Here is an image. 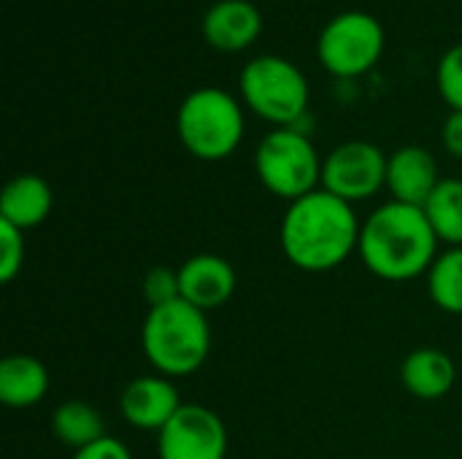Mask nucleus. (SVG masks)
<instances>
[{
    "mask_svg": "<svg viewBox=\"0 0 462 459\" xmlns=\"http://www.w3.org/2000/svg\"><path fill=\"white\" fill-rule=\"evenodd\" d=\"M363 222L355 206L322 187L292 200L279 227L284 257L306 273H325L344 265L360 243Z\"/></svg>",
    "mask_w": 462,
    "mask_h": 459,
    "instance_id": "f257e3e1",
    "label": "nucleus"
},
{
    "mask_svg": "<svg viewBox=\"0 0 462 459\" xmlns=\"http://www.w3.org/2000/svg\"><path fill=\"white\" fill-rule=\"evenodd\" d=\"M439 238L422 208L390 200L360 227L357 254L363 265L384 281H411L428 276L439 257Z\"/></svg>",
    "mask_w": 462,
    "mask_h": 459,
    "instance_id": "f03ea898",
    "label": "nucleus"
},
{
    "mask_svg": "<svg viewBox=\"0 0 462 459\" xmlns=\"http://www.w3.org/2000/svg\"><path fill=\"white\" fill-rule=\"evenodd\" d=\"M141 349L149 365L168 379H184L203 368L211 352V327L206 311L187 300H173L146 311Z\"/></svg>",
    "mask_w": 462,
    "mask_h": 459,
    "instance_id": "7ed1b4c3",
    "label": "nucleus"
},
{
    "mask_svg": "<svg viewBox=\"0 0 462 459\" xmlns=\"http://www.w3.org/2000/svg\"><path fill=\"white\" fill-rule=\"evenodd\" d=\"M244 111L238 100L219 87L192 89L176 114L181 146L198 160H225L244 138Z\"/></svg>",
    "mask_w": 462,
    "mask_h": 459,
    "instance_id": "20e7f679",
    "label": "nucleus"
},
{
    "mask_svg": "<svg viewBox=\"0 0 462 459\" xmlns=\"http://www.w3.org/2000/svg\"><path fill=\"white\" fill-rule=\"evenodd\" d=\"M254 170L271 195L290 203L322 184V160L314 143L295 127H276L260 141Z\"/></svg>",
    "mask_w": 462,
    "mask_h": 459,
    "instance_id": "39448f33",
    "label": "nucleus"
},
{
    "mask_svg": "<svg viewBox=\"0 0 462 459\" xmlns=\"http://www.w3.org/2000/svg\"><path fill=\"white\" fill-rule=\"evenodd\" d=\"M241 95L257 116L279 127H292L309 108L306 76L279 54H260L244 65Z\"/></svg>",
    "mask_w": 462,
    "mask_h": 459,
    "instance_id": "423d86ee",
    "label": "nucleus"
},
{
    "mask_svg": "<svg viewBox=\"0 0 462 459\" xmlns=\"http://www.w3.org/2000/svg\"><path fill=\"white\" fill-rule=\"evenodd\" d=\"M384 51V27L368 11L336 14L317 38L319 62L336 76H360L371 70Z\"/></svg>",
    "mask_w": 462,
    "mask_h": 459,
    "instance_id": "0eeeda50",
    "label": "nucleus"
},
{
    "mask_svg": "<svg viewBox=\"0 0 462 459\" xmlns=\"http://www.w3.org/2000/svg\"><path fill=\"white\" fill-rule=\"evenodd\" d=\"M387 184V154L371 141H346L322 160V189L360 203L374 197Z\"/></svg>",
    "mask_w": 462,
    "mask_h": 459,
    "instance_id": "6e6552de",
    "label": "nucleus"
},
{
    "mask_svg": "<svg viewBox=\"0 0 462 459\" xmlns=\"http://www.w3.org/2000/svg\"><path fill=\"white\" fill-rule=\"evenodd\" d=\"M157 454L160 459H225L227 427L217 411L184 403L157 433Z\"/></svg>",
    "mask_w": 462,
    "mask_h": 459,
    "instance_id": "1a4fd4ad",
    "label": "nucleus"
},
{
    "mask_svg": "<svg viewBox=\"0 0 462 459\" xmlns=\"http://www.w3.org/2000/svg\"><path fill=\"white\" fill-rule=\"evenodd\" d=\"M179 390L168 376H138L119 395V414L135 430L160 433L181 409Z\"/></svg>",
    "mask_w": 462,
    "mask_h": 459,
    "instance_id": "9d476101",
    "label": "nucleus"
},
{
    "mask_svg": "<svg viewBox=\"0 0 462 459\" xmlns=\"http://www.w3.org/2000/svg\"><path fill=\"white\" fill-rule=\"evenodd\" d=\"M179 284H181V300L208 314L214 308H222L233 298L238 279L225 257L195 254L181 262Z\"/></svg>",
    "mask_w": 462,
    "mask_h": 459,
    "instance_id": "9b49d317",
    "label": "nucleus"
},
{
    "mask_svg": "<svg viewBox=\"0 0 462 459\" xmlns=\"http://www.w3.org/2000/svg\"><path fill=\"white\" fill-rule=\"evenodd\" d=\"M439 162L425 146H401L387 157V189L393 200L422 208L439 187Z\"/></svg>",
    "mask_w": 462,
    "mask_h": 459,
    "instance_id": "f8f14e48",
    "label": "nucleus"
},
{
    "mask_svg": "<svg viewBox=\"0 0 462 459\" xmlns=\"http://www.w3.org/2000/svg\"><path fill=\"white\" fill-rule=\"evenodd\" d=\"M263 14L252 0H217L203 14V35L219 51H241L257 41Z\"/></svg>",
    "mask_w": 462,
    "mask_h": 459,
    "instance_id": "ddd939ff",
    "label": "nucleus"
},
{
    "mask_svg": "<svg viewBox=\"0 0 462 459\" xmlns=\"http://www.w3.org/2000/svg\"><path fill=\"white\" fill-rule=\"evenodd\" d=\"M54 195L51 187L35 173H19L5 181L0 192V219L14 225L16 230L27 233L46 222L51 214Z\"/></svg>",
    "mask_w": 462,
    "mask_h": 459,
    "instance_id": "4468645a",
    "label": "nucleus"
},
{
    "mask_svg": "<svg viewBox=\"0 0 462 459\" xmlns=\"http://www.w3.org/2000/svg\"><path fill=\"white\" fill-rule=\"evenodd\" d=\"M401 381L409 395L420 400H441L457 381V365L444 349H414L401 365Z\"/></svg>",
    "mask_w": 462,
    "mask_h": 459,
    "instance_id": "2eb2a0df",
    "label": "nucleus"
},
{
    "mask_svg": "<svg viewBox=\"0 0 462 459\" xmlns=\"http://www.w3.org/2000/svg\"><path fill=\"white\" fill-rule=\"evenodd\" d=\"M49 392V368L30 354H11L0 363V400L8 409H32Z\"/></svg>",
    "mask_w": 462,
    "mask_h": 459,
    "instance_id": "dca6fc26",
    "label": "nucleus"
},
{
    "mask_svg": "<svg viewBox=\"0 0 462 459\" xmlns=\"http://www.w3.org/2000/svg\"><path fill=\"white\" fill-rule=\"evenodd\" d=\"M51 433L60 444L70 446L73 452L106 438L103 417L95 406L84 400H65L51 414Z\"/></svg>",
    "mask_w": 462,
    "mask_h": 459,
    "instance_id": "f3484780",
    "label": "nucleus"
},
{
    "mask_svg": "<svg viewBox=\"0 0 462 459\" xmlns=\"http://www.w3.org/2000/svg\"><path fill=\"white\" fill-rule=\"evenodd\" d=\"M422 211L441 243L462 246V179H441Z\"/></svg>",
    "mask_w": 462,
    "mask_h": 459,
    "instance_id": "a211bd4d",
    "label": "nucleus"
},
{
    "mask_svg": "<svg viewBox=\"0 0 462 459\" xmlns=\"http://www.w3.org/2000/svg\"><path fill=\"white\" fill-rule=\"evenodd\" d=\"M428 292L441 311L462 317V246H449L436 257L428 271Z\"/></svg>",
    "mask_w": 462,
    "mask_h": 459,
    "instance_id": "6ab92c4d",
    "label": "nucleus"
},
{
    "mask_svg": "<svg viewBox=\"0 0 462 459\" xmlns=\"http://www.w3.org/2000/svg\"><path fill=\"white\" fill-rule=\"evenodd\" d=\"M141 292H143V300H146L149 308H157V306H168V303H173V300H181L179 271H173V268H168V265L152 268V271L143 276Z\"/></svg>",
    "mask_w": 462,
    "mask_h": 459,
    "instance_id": "aec40b11",
    "label": "nucleus"
},
{
    "mask_svg": "<svg viewBox=\"0 0 462 459\" xmlns=\"http://www.w3.org/2000/svg\"><path fill=\"white\" fill-rule=\"evenodd\" d=\"M439 89L452 111H462V43L444 51L439 62Z\"/></svg>",
    "mask_w": 462,
    "mask_h": 459,
    "instance_id": "412c9836",
    "label": "nucleus"
},
{
    "mask_svg": "<svg viewBox=\"0 0 462 459\" xmlns=\"http://www.w3.org/2000/svg\"><path fill=\"white\" fill-rule=\"evenodd\" d=\"M24 265V233L0 219V281L11 284Z\"/></svg>",
    "mask_w": 462,
    "mask_h": 459,
    "instance_id": "4be33fe9",
    "label": "nucleus"
},
{
    "mask_svg": "<svg viewBox=\"0 0 462 459\" xmlns=\"http://www.w3.org/2000/svg\"><path fill=\"white\" fill-rule=\"evenodd\" d=\"M70 459H133V454H130V449L119 438L106 436V438H100V441L79 449V452H73Z\"/></svg>",
    "mask_w": 462,
    "mask_h": 459,
    "instance_id": "5701e85b",
    "label": "nucleus"
},
{
    "mask_svg": "<svg viewBox=\"0 0 462 459\" xmlns=\"http://www.w3.org/2000/svg\"><path fill=\"white\" fill-rule=\"evenodd\" d=\"M441 141H444V149L462 160V111H452L444 122V130H441Z\"/></svg>",
    "mask_w": 462,
    "mask_h": 459,
    "instance_id": "b1692460",
    "label": "nucleus"
}]
</instances>
